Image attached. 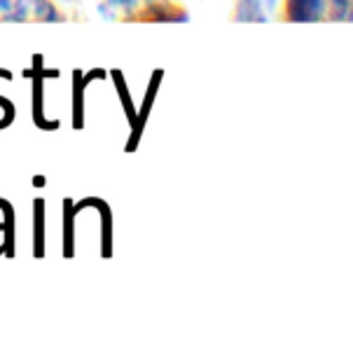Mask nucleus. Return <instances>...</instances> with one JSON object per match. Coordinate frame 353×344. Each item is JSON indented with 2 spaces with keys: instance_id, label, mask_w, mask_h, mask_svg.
I'll list each match as a JSON object with an SVG mask.
<instances>
[{
  "instance_id": "obj_1",
  "label": "nucleus",
  "mask_w": 353,
  "mask_h": 344,
  "mask_svg": "<svg viewBox=\"0 0 353 344\" xmlns=\"http://www.w3.org/2000/svg\"><path fill=\"white\" fill-rule=\"evenodd\" d=\"M50 0H0V21H59Z\"/></svg>"
},
{
  "instance_id": "obj_2",
  "label": "nucleus",
  "mask_w": 353,
  "mask_h": 344,
  "mask_svg": "<svg viewBox=\"0 0 353 344\" xmlns=\"http://www.w3.org/2000/svg\"><path fill=\"white\" fill-rule=\"evenodd\" d=\"M325 8V0H288V17L292 21H314Z\"/></svg>"
},
{
  "instance_id": "obj_3",
  "label": "nucleus",
  "mask_w": 353,
  "mask_h": 344,
  "mask_svg": "<svg viewBox=\"0 0 353 344\" xmlns=\"http://www.w3.org/2000/svg\"><path fill=\"white\" fill-rule=\"evenodd\" d=\"M45 256V218H43V199L35 202V258Z\"/></svg>"
},
{
  "instance_id": "obj_4",
  "label": "nucleus",
  "mask_w": 353,
  "mask_h": 344,
  "mask_svg": "<svg viewBox=\"0 0 353 344\" xmlns=\"http://www.w3.org/2000/svg\"><path fill=\"white\" fill-rule=\"evenodd\" d=\"M0 209L5 211V244H3V249H5V256L8 258H14V220H12V209L8 207L5 202H0Z\"/></svg>"
}]
</instances>
